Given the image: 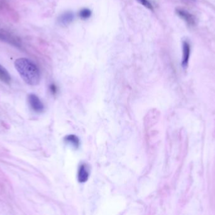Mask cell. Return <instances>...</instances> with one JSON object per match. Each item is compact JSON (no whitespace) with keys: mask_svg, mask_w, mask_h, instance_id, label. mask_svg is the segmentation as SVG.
Segmentation results:
<instances>
[{"mask_svg":"<svg viewBox=\"0 0 215 215\" xmlns=\"http://www.w3.org/2000/svg\"><path fill=\"white\" fill-rule=\"evenodd\" d=\"M15 67L24 81L29 85H37L41 81V72L38 66L30 60L25 57L18 58Z\"/></svg>","mask_w":215,"mask_h":215,"instance_id":"cell-1","label":"cell"},{"mask_svg":"<svg viewBox=\"0 0 215 215\" xmlns=\"http://www.w3.org/2000/svg\"><path fill=\"white\" fill-rule=\"evenodd\" d=\"M0 40L15 47H21V41L19 39L12 34L0 29Z\"/></svg>","mask_w":215,"mask_h":215,"instance_id":"cell-2","label":"cell"},{"mask_svg":"<svg viewBox=\"0 0 215 215\" xmlns=\"http://www.w3.org/2000/svg\"><path fill=\"white\" fill-rule=\"evenodd\" d=\"M175 13H176L178 16L183 19L189 26H194L196 25V18L187 10H185L182 8H177L175 9Z\"/></svg>","mask_w":215,"mask_h":215,"instance_id":"cell-3","label":"cell"},{"mask_svg":"<svg viewBox=\"0 0 215 215\" xmlns=\"http://www.w3.org/2000/svg\"><path fill=\"white\" fill-rule=\"evenodd\" d=\"M28 101L30 107L35 112L40 113L44 110V105L43 103L36 95L33 93L28 95Z\"/></svg>","mask_w":215,"mask_h":215,"instance_id":"cell-4","label":"cell"},{"mask_svg":"<svg viewBox=\"0 0 215 215\" xmlns=\"http://www.w3.org/2000/svg\"><path fill=\"white\" fill-rule=\"evenodd\" d=\"M191 53V46L188 42L184 41L183 43V59H182V66L186 68L189 63V57Z\"/></svg>","mask_w":215,"mask_h":215,"instance_id":"cell-5","label":"cell"},{"mask_svg":"<svg viewBox=\"0 0 215 215\" xmlns=\"http://www.w3.org/2000/svg\"><path fill=\"white\" fill-rule=\"evenodd\" d=\"M74 20V14L72 11H66L61 15L58 18V22L61 25L67 26L71 24Z\"/></svg>","mask_w":215,"mask_h":215,"instance_id":"cell-6","label":"cell"},{"mask_svg":"<svg viewBox=\"0 0 215 215\" xmlns=\"http://www.w3.org/2000/svg\"><path fill=\"white\" fill-rule=\"evenodd\" d=\"M89 176V172L88 166L86 164H82L79 170H78V174H77V179L78 181L81 183L86 182L88 179Z\"/></svg>","mask_w":215,"mask_h":215,"instance_id":"cell-7","label":"cell"},{"mask_svg":"<svg viewBox=\"0 0 215 215\" xmlns=\"http://www.w3.org/2000/svg\"><path fill=\"white\" fill-rule=\"evenodd\" d=\"M0 80L7 84L11 82V76L9 73L2 65H0Z\"/></svg>","mask_w":215,"mask_h":215,"instance_id":"cell-8","label":"cell"},{"mask_svg":"<svg viewBox=\"0 0 215 215\" xmlns=\"http://www.w3.org/2000/svg\"><path fill=\"white\" fill-rule=\"evenodd\" d=\"M65 141L67 143L70 144L71 146H72L74 148H77L80 145V141L79 138L74 134L67 136L65 138Z\"/></svg>","mask_w":215,"mask_h":215,"instance_id":"cell-9","label":"cell"},{"mask_svg":"<svg viewBox=\"0 0 215 215\" xmlns=\"http://www.w3.org/2000/svg\"><path fill=\"white\" fill-rule=\"evenodd\" d=\"M92 15V11L88 8H83L79 12L80 17L83 20H87Z\"/></svg>","mask_w":215,"mask_h":215,"instance_id":"cell-10","label":"cell"},{"mask_svg":"<svg viewBox=\"0 0 215 215\" xmlns=\"http://www.w3.org/2000/svg\"><path fill=\"white\" fill-rule=\"evenodd\" d=\"M136 1L138 2L139 3H140L142 5H143L144 7H145V8H147V9H148L150 10H153V5L148 1V0H136Z\"/></svg>","mask_w":215,"mask_h":215,"instance_id":"cell-11","label":"cell"},{"mask_svg":"<svg viewBox=\"0 0 215 215\" xmlns=\"http://www.w3.org/2000/svg\"><path fill=\"white\" fill-rule=\"evenodd\" d=\"M50 90L51 92H52L53 94H55V93H56V92H57V87H56V86H55L54 84H52V85L50 86Z\"/></svg>","mask_w":215,"mask_h":215,"instance_id":"cell-12","label":"cell"},{"mask_svg":"<svg viewBox=\"0 0 215 215\" xmlns=\"http://www.w3.org/2000/svg\"><path fill=\"white\" fill-rule=\"evenodd\" d=\"M183 1L184 2H186V3H192L195 2V1H196V0H183Z\"/></svg>","mask_w":215,"mask_h":215,"instance_id":"cell-13","label":"cell"}]
</instances>
